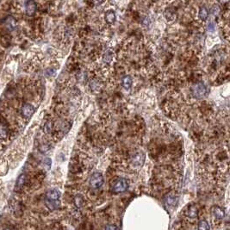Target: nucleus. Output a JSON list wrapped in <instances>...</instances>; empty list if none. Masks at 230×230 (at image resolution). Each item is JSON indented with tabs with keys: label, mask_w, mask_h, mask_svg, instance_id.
Wrapping results in <instances>:
<instances>
[{
	"label": "nucleus",
	"mask_w": 230,
	"mask_h": 230,
	"mask_svg": "<svg viewBox=\"0 0 230 230\" xmlns=\"http://www.w3.org/2000/svg\"><path fill=\"white\" fill-rule=\"evenodd\" d=\"M5 26H6L9 30H13L16 28V26H17L16 20H15L13 17H7V19H6V21H5Z\"/></svg>",
	"instance_id": "obj_14"
},
{
	"label": "nucleus",
	"mask_w": 230,
	"mask_h": 230,
	"mask_svg": "<svg viewBox=\"0 0 230 230\" xmlns=\"http://www.w3.org/2000/svg\"><path fill=\"white\" fill-rule=\"evenodd\" d=\"M212 214H213V216H215V217H216V219L219 220L223 219L224 216H225V212H224V210L221 209V207H219V206H215V207H213V209H212Z\"/></svg>",
	"instance_id": "obj_8"
},
{
	"label": "nucleus",
	"mask_w": 230,
	"mask_h": 230,
	"mask_svg": "<svg viewBox=\"0 0 230 230\" xmlns=\"http://www.w3.org/2000/svg\"><path fill=\"white\" fill-rule=\"evenodd\" d=\"M191 93L196 98H203L208 94V88L203 83H197L192 86Z\"/></svg>",
	"instance_id": "obj_2"
},
{
	"label": "nucleus",
	"mask_w": 230,
	"mask_h": 230,
	"mask_svg": "<svg viewBox=\"0 0 230 230\" xmlns=\"http://www.w3.org/2000/svg\"><path fill=\"white\" fill-rule=\"evenodd\" d=\"M51 164H52V161L49 158H46L44 160H43V165L44 167L47 168V169H49L50 167H51Z\"/></svg>",
	"instance_id": "obj_18"
},
{
	"label": "nucleus",
	"mask_w": 230,
	"mask_h": 230,
	"mask_svg": "<svg viewBox=\"0 0 230 230\" xmlns=\"http://www.w3.org/2000/svg\"><path fill=\"white\" fill-rule=\"evenodd\" d=\"M115 18H116V17H115V11H112V10H109V11H106V13H105V20L107 21V22L113 23L115 21Z\"/></svg>",
	"instance_id": "obj_10"
},
{
	"label": "nucleus",
	"mask_w": 230,
	"mask_h": 230,
	"mask_svg": "<svg viewBox=\"0 0 230 230\" xmlns=\"http://www.w3.org/2000/svg\"><path fill=\"white\" fill-rule=\"evenodd\" d=\"M21 112L24 118H30L35 112V108L30 104H25L22 107Z\"/></svg>",
	"instance_id": "obj_6"
},
{
	"label": "nucleus",
	"mask_w": 230,
	"mask_h": 230,
	"mask_svg": "<svg viewBox=\"0 0 230 230\" xmlns=\"http://www.w3.org/2000/svg\"><path fill=\"white\" fill-rule=\"evenodd\" d=\"M8 134H9V130L7 126L0 123V139H6L8 137Z\"/></svg>",
	"instance_id": "obj_13"
},
{
	"label": "nucleus",
	"mask_w": 230,
	"mask_h": 230,
	"mask_svg": "<svg viewBox=\"0 0 230 230\" xmlns=\"http://www.w3.org/2000/svg\"><path fill=\"white\" fill-rule=\"evenodd\" d=\"M60 198L61 192L57 189H51L46 194L45 203L48 209H56L60 206Z\"/></svg>",
	"instance_id": "obj_1"
},
{
	"label": "nucleus",
	"mask_w": 230,
	"mask_h": 230,
	"mask_svg": "<svg viewBox=\"0 0 230 230\" xmlns=\"http://www.w3.org/2000/svg\"><path fill=\"white\" fill-rule=\"evenodd\" d=\"M128 187V184L125 178H119L115 182V184L112 187V190L114 193H116V194L122 193V192L126 191Z\"/></svg>",
	"instance_id": "obj_4"
},
{
	"label": "nucleus",
	"mask_w": 230,
	"mask_h": 230,
	"mask_svg": "<svg viewBox=\"0 0 230 230\" xmlns=\"http://www.w3.org/2000/svg\"><path fill=\"white\" fill-rule=\"evenodd\" d=\"M209 31H214L215 30V23L213 22H210L209 23Z\"/></svg>",
	"instance_id": "obj_20"
},
{
	"label": "nucleus",
	"mask_w": 230,
	"mask_h": 230,
	"mask_svg": "<svg viewBox=\"0 0 230 230\" xmlns=\"http://www.w3.org/2000/svg\"><path fill=\"white\" fill-rule=\"evenodd\" d=\"M25 11L29 16H32L36 11V4L33 1H29L25 3Z\"/></svg>",
	"instance_id": "obj_7"
},
{
	"label": "nucleus",
	"mask_w": 230,
	"mask_h": 230,
	"mask_svg": "<svg viewBox=\"0 0 230 230\" xmlns=\"http://www.w3.org/2000/svg\"><path fill=\"white\" fill-rule=\"evenodd\" d=\"M198 215V209L195 205H190L186 210V216L189 218H196Z\"/></svg>",
	"instance_id": "obj_9"
},
{
	"label": "nucleus",
	"mask_w": 230,
	"mask_h": 230,
	"mask_svg": "<svg viewBox=\"0 0 230 230\" xmlns=\"http://www.w3.org/2000/svg\"><path fill=\"white\" fill-rule=\"evenodd\" d=\"M198 15L200 19H201L202 21H205V20L208 18V17H209V11H208V10H207L205 7H202V8L199 10Z\"/></svg>",
	"instance_id": "obj_16"
},
{
	"label": "nucleus",
	"mask_w": 230,
	"mask_h": 230,
	"mask_svg": "<svg viewBox=\"0 0 230 230\" xmlns=\"http://www.w3.org/2000/svg\"><path fill=\"white\" fill-rule=\"evenodd\" d=\"M4 230H11V229H4Z\"/></svg>",
	"instance_id": "obj_21"
},
{
	"label": "nucleus",
	"mask_w": 230,
	"mask_h": 230,
	"mask_svg": "<svg viewBox=\"0 0 230 230\" xmlns=\"http://www.w3.org/2000/svg\"><path fill=\"white\" fill-rule=\"evenodd\" d=\"M131 164L133 167H141L142 165L145 162V154L141 152H138L136 153L135 154L132 155V157L130 159Z\"/></svg>",
	"instance_id": "obj_5"
},
{
	"label": "nucleus",
	"mask_w": 230,
	"mask_h": 230,
	"mask_svg": "<svg viewBox=\"0 0 230 230\" xmlns=\"http://www.w3.org/2000/svg\"><path fill=\"white\" fill-rule=\"evenodd\" d=\"M132 83H133V81H132V79H131L130 76L126 75L122 79V85L126 90L129 89L132 86Z\"/></svg>",
	"instance_id": "obj_11"
},
{
	"label": "nucleus",
	"mask_w": 230,
	"mask_h": 230,
	"mask_svg": "<svg viewBox=\"0 0 230 230\" xmlns=\"http://www.w3.org/2000/svg\"><path fill=\"white\" fill-rule=\"evenodd\" d=\"M105 230H119V229H118V227H116L114 224H110V225H108L105 228Z\"/></svg>",
	"instance_id": "obj_19"
},
{
	"label": "nucleus",
	"mask_w": 230,
	"mask_h": 230,
	"mask_svg": "<svg viewBox=\"0 0 230 230\" xmlns=\"http://www.w3.org/2000/svg\"><path fill=\"white\" fill-rule=\"evenodd\" d=\"M26 183V175L25 174H22L20 175L16 183V190H19L23 187V185Z\"/></svg>",
	"instance_id": "obj_12"
},
{
	"label": "nucleus",
	"mask_w": 230,
	"mask_h": 230,
	"mask_svg": "<svg viewBox=\"0 0 230 230\" xmlns=\"http://www.w3.org/2000/svg\"><path fill=\"white\" fill-rule=\"evenodd\" d=\"M198 230H209V225L207 221L205 220H202L200 221L198 223Z\"/></svg>",
	"instance_id": "obj_17"
},
{
	"label": "nucleus",
	"mask_w": 230,
	"mask_h": 230,
	"mask_svg": "<svg viewBox=\"0 0 230 230\" xmlns=\"http://www.w3.org/2000/svg\"><path fill=\"white\" fill-rule=\"evenodd\" d=\"M176 202H177V198L175 196H173V195H169V196L167 197V198L165 200V203H166L167 207L174 206Z\"/></svg>",
	"instance_id": "obj_15"
},
{
	"label": "nucleus",
	"mask_w": 230,
	"mask_h": 230,
	"mask_svg": "<svg viewBox=\"0 0 230 230\" xmlns=\"http://www.w3.org/2000/svg\"><path fill=\"white\" fill-rule=\"evenodd\" d=\"M105 179L100 172H94L89 179V185L92 189H99L104 185Z\"/></svg>",
	"instance_id": "obj_3"
}]
</instances>
